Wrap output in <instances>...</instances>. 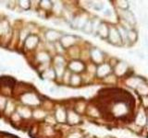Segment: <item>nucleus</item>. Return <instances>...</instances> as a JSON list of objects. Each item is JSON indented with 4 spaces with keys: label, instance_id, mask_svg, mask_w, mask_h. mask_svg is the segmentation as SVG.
Here are the masks:
<instances>
[{
    "label": "nucleus",
    "instance_id": "nucleus-1",
    "mask_svg": "<svg viewBox=\"0 0 148 138\" xmlns=\"http://www.w3.org/2000/svg\"><path fill=\"white\" fill-rule=\"evenodd\" d=\"M37 43H38V38H37V37L34 36V35H32V36H30L29 38L26 40L25 45L29 49H32V48H34V46L37 44Z\"/></svg>",
    "mask_w": 148,
    "mask_h": 138
},
{
    "label": "nucleus",
    "instance_id": "nucleus-2",
    "mask_svg": "<svg viewBox=\"0 0 148 138\" xmlns=\"http://www.w3.org/2000/svg\"><path fill=\"white\" fill-rule=\"evenodd\" d=\"M0 82H2V84H5V86H12V84L14 83V81L11 79V78L4 76L3 78H0Z\"/></svg>",
    "mask_w": 148,
    "mask_h": 138
}]
</instances>
